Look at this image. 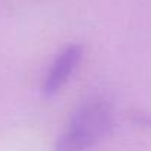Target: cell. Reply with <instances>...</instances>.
<instances>
[{"label":"cell","instance_id":"cell-1","mask_svg":"<svg viewBox=\"0 0 151 151\" xmlns=\"http://www.w3.org/2000/svg\"><path fill=\"white\" fill-rule=\"evenodd\" d=\"M111 106L103 99H90L79 104L60 134L56 151H88L113 129Z\"/></svg>","mask_w":151,"mask_h":151},{"label":"cell","instance_id":"cell-2","mask_svg":"<svg viewBox=\"0 0 151 151\" xmlns=\"http://www.w3.org/2000/svg\"><path fill=\"white\" fill-rule=\"evenodd\" d=\"M82 54L84 49L81 44H69L54 57L43 79L41 93L44 97L51 99L60 93V90L69 82L76 68L79 66Z\"/></svg>","mask_w":151,"mask_h":151}]
</instances>
